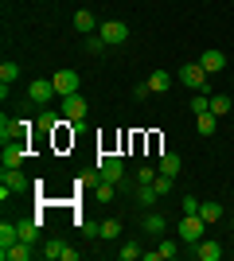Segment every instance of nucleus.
<instances>
[{"instance_id":"5","label":"nucleus","mask_w":234,"mask_h":261,"mask_svg":"<svg viewBox=\"0 0 234 261\" xmlns=\"http://www.w3.org/2000/svg\"><path fill=\"white\" fill-rule=\"evenodd\" d=\"M28 133H32V121L28 117L8 121V113L0 117V141H28Z\"/></svg>"},{"instance_id":"18","label":"nucleus","mask_w":234,"mask_h":261,"mask_svg":"<svg viewBox=\"0 0 234 261\" xmlns=\"http://www.w3.org/2000/svg\"><path fill=\"white\" fill-rule=\"evenodd\" d=\"M63 121H67V117H59L55 109H39V121H35V125H39L43 133H55L59 125H63Z\"/></svg>"},{"instance_id":"30","label":"nucleus","mask_w":234,"mask_h":261,"mask_svg":"<svg viewBox=\"0 0 234 261\" xmlns=\"http://www.w3.org/2000/svg\"><path fill=\"white\" fill-rule=\"evenodd\" d=\"M16 78H20V63H0V82H16Z\"/></svg>"},{"instance_id":"28","label":"nucleus","mask_w":234,"mask_h":261,"mask_svg":"<svg viewBox=\"0 0 234 261\" xmlns=\"http://www.w3.org/2000/svg\"><path fill=\"white\" fill-rule=\"evenodd\" d=\"M172 179H176V175H164V172H160V175L152 179V191H156L160 199H168V191H172Z\"/></svg>"},{"instance_id":"1","label":"nucleus","mask_w":234,"mask_h":261,"mask_svg":"<svg viewBox=\"0 0 234 261\" xmlns=\"http://www.w3.org/2000/svg\"><path fill=\"white\" fill-rule=\"evenodd\" d=\"M207 70H203L199 63H184L179 66V82H184V86L188 90H195V94H211V82H207Z\"/></svg>"},{"instance_id":"10","label":"nucleus","mask_w":234,"mask_h":261,"mask_svg":"<svg viewBox=\"0 0 234 261\" xmlns=\"http://www.w3.org/2000/svg\"><path fill=\"white\" fill-rule=\"evenodd\" d=\"M0 187H8L12 195H16V191H23V187H35V184H28V175H23L20 168H4V175H0Z\"/></svg>"},{"instance_id":"11","label":"nucleus","mask_w":234,"mask_h":261,"mask_svg":"<svg viewBox=\"0 0 234 261\" xmlns=\"http://www.w3.org/2000/svg\"><path fill=\"white\" fill-rule=\"evenodd\" d=\"M199 66L207 70V74H219V70H226V55L219 51V47H211V51L199 55Z\"/></svg>"},{"instance_id":"12","label":"nucleus","mask_w":234,"mask_h":261,"mask_svg":"<svg viewBox=\"0 0 234 261\" xmlns=\"http://www.w3.org/2000/svg\"><path fill=\"white\" fill-rule=\"evenodd\" d=\"M176 253H179V242L160 238V246H156V250H148V253H145V261H172Z\"/></svg>"},{"instance_id":"17","label":"nucleus","mask_w":234,"mask_h":261,"mask_svg":"<svg viewBox=\"0 0 234 261\" xmlns=\"http://www.w3.org/2000/svg\"><path fill=\"white\" fill-rule=\"evenodd\" d=\"M148 90H152V94H168V90H172V74H168V70H152V74H148Z\"/></svg>"},{"instance_id":"14","label":"nucleus","mask_w":234,"mask_h":261,"mask_svg":"<svg viewBox=\"0 0 234 261\" xmlns=\"http://www.w3.org/2000/svg\"><path fill=\"white\" fill-rule=\"evenodd\" d=\"M195 257L199 261H219L223 257V246H219L215 238H203V242H195Z\"/></svg>"},{"instance_id":"29","label":"nucleus","mask_w":234,"mask_h":261,"mask_svg":"<svg viewBox=\"0 0 234 261\" xmlns=\"http://www.w3.org/2000/svg\"><path fill=\"white\" fill-rule=\"evenodd\" d=\"M117 257H121V261H137V257H145V253H141V246H137V242H121Z\"/></svg>"},{"instance_id":"26","label":"nucleus","mask_w":234,"mask_h":261,"mask_svg":"<svg viewBox=\"0 0 234 261\" xmlns=\"http://www.w3.org/2000/svg\"><path fill=\"white\" fill-rule=\"evenodd\" d=\"M230 109H234V101L226 98V94H211V113H215V117H226Z\"/></svg>"},{"instance_id":"31","label":"nucleus","mask_w":234,"mask_h":261,"mask_svg":"<svg viewBox=\"0 0 234 261\" xmlns=\"http://www.w3.org/2000/svg\"><path fill=\"white\" fill-rule=\"evenodd\" d=\"M86 51L90 55H101V51H106V39H101V35H86Z\"/></svg>"},{"instance_id":"6","label":"nucleus","mask_w":234,"mask_h":261,"mask_svg":"<svg viewBox=\"0 0 234 261\" xmlns=\"http://www.w3.org/2000/svg\"><path fill=\"white\" fill-rule=\"evenodd\" d=\"M86 113H90V106H86V98H82V94L63 98V117H67L70 125H82V121H86Z\"/></svg>"},{"instance_id":"22","label":"nucleus","mask_w":234,"mask_h":261,"mask_svg":"<svg viewBox=\"0 0 234 261\" xmlns=\"http://www.w3.org/2000/svg\"><path fill=\"white\" fill-rule=\"evenodd\" d=\"M195 129H199L203 137H211V133L219 129V117H215L211 109H207V113H195Z\"/></svg>"},{"instance_id":"4","label":"nucleus","mask_w":234,"mask_h":261,"mask_svg":"<svg viewBox=\"0 0 234 261\" xmlns=\"http://www.w3.org/2000/svg\"><path fill=\"white\" fill-rule=\"evenodd\" d=\"M51 98H59V90H55V82H51V78H35V82H28V101H32V106L43 109Z\"/></svg>"},{"instance_id":"9","label":"nucleus","mask_w":234,"mask_h":261,"mask_svg":"<svg viewBox=\"0 0 234 261\" xmlns=\"http://www.w3.org/2000/svg\"><path fill=\"white\" fill-rule=\"evenodd\" d=\"M4 168H20L28 160V141H4V152H0Z\"/></svg>"},{"instance_id":"19","label":"nucleus","mask_w":234,"mask_h":261,"mask_svg":"<svg viewBox=\"0 0 234 261\" xmlns=\"http://www.w3.org/2000/svg\"><path fill=\"white\" fill-rule=\"evenodd\" d=\"M39 222H43V218H23V222H16V226H20V242H32V246H35V238H39Z\"/></svg>"},{"instance_id":"27","label":"nucleus","mask_w":234,"mask_h":261,"mask_svg":"<svg viewBox=\"0 0 234 261\" xmlns=\"http://www.w3.org/2000/svg\"><path fill=\"white\" fill-rule=\"evenodd\" d=\"M101 238H106V242L121 238V218H106V222H101Z\"/></svg>"},{"instance_id":"36","label":"nucleus","mask_w":234,"mask_h":261,"mask_svg":"<svg viewBox=\"0 0 234 261\" xmlns=\"http://www.w3.org/2000/svg\"><path fill=\"white\" fill-rule=\"evenodd\" d=\"M230 234H234V215H230Z\"/></svg>"},{"instance_id":"21","label":"nucleus","mask_w":234,"mask_h":261,"mask_svg":"<svg viewBox=\"0 0 234 261\" xmlns=\"http://www.w3.org/2000/svg\"><path fill=\"white\" fill-rule=\"evenodd\" d=\"M133 195H137V203H141L145 211H152V207H156V199H160V195L152 191V184H137V191H133Z\"/></svg>"},{"instance_id":"34","label":"nucleus","mask_w":234,"mask_h":261,"mask_svg":"<svg viewBox=\"0 0 234 261\" xmlns=\"http://www.w3.org/2000/svg\"><path fill=\"white\" fill-rule=\"evenodd\" d=\"M156 175H160V172H152V168H141V172H137V184H152Z\"/></svg>"},{"instance_id":"33","label":"nucleus","mask_w":234,"mask_h":261,"mask_svg":"<svg viewBox=\"0 0 234 261\" xmlns=\"http://www.w3.org/2000/svg\"><path fill=\"white\" fill-rule=\"evenodd\" d=\"M82 234H86L90 242H94V238H101V222H86V226H82Z\"/></svg>"},{"instance_id":"13","label":"nucleus","mask_w":234,"mask_h":261,"mask_svg":"<svg viewBox=\"0 0 234 261\" xmlns=\"http://www.w3.org/2000/svg\"><path fill=\"white\" fill-rule=\"evenodd\" d=\"M32 253H35L32 242H16V246H4V250H0V257H4V261H28Z\"/></svg>"},{"instance_id":"15","label":"nucleus","mask_w":234,"mask_h":261,"mask_svg":"<svg viewBox=\"0 0 234 261\" xmlns=\"http://www.w3.org/2000/svg\"><path fill=\"white\" fill-rule=\"evenodd\" d=\"M74 32H86V35H94V32H98V16H94L90 8L74 12Z\"/></svg>"},{"instance_id":"20","label":"nucleus","mask_w":234,"mask_h":261,"mask_svg":"<svg viewBox=\"0 0 234 261\" xmlns=\"http://www.w3.org/2000/svg\"><path fill=\"white\" fill-rule=\"evenodd\" d=\"M199 218L203 222H207V226H211V222H223V203H199Z\"/></svg>"},{"instance_id":"7","label":"nucleus","mask_w":234,"mask_h":261,"mask_svg":"<svg viewBox=\"0 0 234 261\" xmlns=\"http://www.w3.org/2000/svg\"><path fill=\"white\" fill-rule=\"evenodd\" d=\"M98 172H101V179L121 184V179H125V160H121V156H101V160H98Z\"/></svg>"},{"instance_id":"16","label":"nucleus","mask_w":234,"mask_h":261,"mask_svg":"<svg viewBox=\"0 0 234 261\" xmlns=\"http://www.w3.org/2000/svg\"><path fill=\"white\" fill-rule=\"evenodd\" d=\"M141 226H145L148 234H156V238H160V234L168 230V222H164V215H160V211H145V222H141Z\"/></svg>"},{"instance_id":"35","label":"nucleus","mask_w":234,"mask_h":261,"mask_svg":"<svg viewBox=\"0 0 234 261\" xmlns=\"http://www.w3.org/2000/svg\"><path fill=\"white\" fill-rule=\"evenodd\" d=\"M133 98H137V101H145V98H152V90H148V82H141V86L133 90Z\"/></svg>"},{"instance_id":"2","label":"nucleus","mask_w":234,"mask_h":261,"mask_svg":"<svg viewBox=\"0 0 234 261\" xmlns=\"http://www.w3.org/2000/svg\"><path fill=\"white\" fill-rule=\"evenodd\" d=\"M203 226H207V222H203L199 215H184L176 222V238L184 242V246H195V242H203Z\"/></svg>"},{"instance_id":"24","label":"nucleus","mask_w":234,"mask_h":261,"mask_svg":"<svg viewBox=\"0 0 234 261\" xmlns=\"http://www.w3.org/2000/svg\"><path fill=\"white\" fill-rule=\"evenodd\" d=\"M179 168H184V160H179L176 152H164V156H160V168H156V172H164V175H179Z\"/></svg>"},{"instance_id":"23","label":"nucleus","mask_w":234,"mask_h":261,"mask_svg":"<svg viewBox=\"0 0 234 261\" xmlns=\"http://www.w3.org/2000/svg\"><path fill=\"white\" fill-rule=\"evenodd\" d=\"M43 257H51V261H63V253H67V242L63 238H51V242H43Z\"/></svg>"},{"instance_id":"8","label":"nucleus","mask_w":234,"mask_h":261,"mask_svg":"<svg viewBox=\"0 0 234 261\" xmlns=\"http://www.w3.org/2000/svg\"><path fill=\"white\" fill-rule=\"evenodd\" d=\"M51 82H55L59 98H70V94H78V74L70 70V66H63V70H55L51 74Z\"/></svg>"},{"instance_id":"25","label":"nucleus","mask_w":234,"mask_h":261,"mask_svg":"<svg viewBox=\"0 0 234 261\" xmlns=\"http://www.w3.org/2000/svg\"><path fill=\"white\" fill-rule=\"evenodd\" d=\"M16 242H20V226H16V222H0V250H4V246H16Z\"/></svg>"},{"instance_id":"3","label":"nucleus","mask_w":234,"mask_h":261,"mask_svg":"<svg viewBox=\"0 0 234 261\" xmlns=\"http://www.w3.org/2000/svg\"><path fill=\"white\" fill-rule=\"evenodd\" d=\"M98 35L106 39V47H121L125 39H129V23H125V20H101Z\"/></svg>"},{"instance_id":"32","label":"nucleus","mask_w":234,"mask_h":261,"mask_svg":"<svg viewBox=\"0 0 234 261\" xmlns=\"http://www.w3.org/2000/svg\"><path fill=\"white\" fill-rule=\"evenodd\" d=\"M184 215H199V199L195 195H184Z\"/></svg>"}]
</instances>
